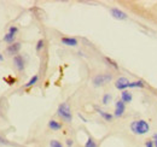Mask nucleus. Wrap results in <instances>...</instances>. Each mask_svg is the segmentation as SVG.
<instances>
[{
  "label": "nucleus",
  "mask_w": 157,
  "mask_h": 147,
  "mask_svg": "<svg viewBox=\"0 0 157 147\" xmlns=\"http://www.w3.org/2000/svg\"><path fill=\"white\" fill-rule=\"evenodd\" d=\"M129 128H131V131L133 134H136V135H144V134L149 133V130H150L149 123L146 121H144V119H136V121H133L131 123Z\"/></svg>",
  "instance_id": "nucleus-1"
},
{
  "label": "nucleus",
  "mask_w": 157,
  "mask_h": 147,
  "mask_svg": "<svg viewBox=\"0 0 157 147\" xmlns=\"http://www.w3.org/2000/svg\"><path fill=\"white\" fill-rule=\"evenodd\" d=\"M57 113L58 116L67 123H70L73 121V113H71V110H70V106L68 103H63L58 106V110H57Z\"/></svg>",
  "instance_id": "nucleus-2"
},
{
  "label": "nucleus",
  "mask_w": 157,
  "mask_h": 147,
  "mask_svg": "<svg viewBox=\"0 0 157 147\" xmlns=\"http://www.w3.org/2000/svg\"><path fill=\"white\" fill-rule=\"evenodd\" d=\"M113 81V75L110 74H100V75H97L93 77L92 80V83L96 87H101V86H105L109 82Z\"/></svg>",
  "instance_id": "nucleus-3"
},
{
  "label": "nucleus",
  "mask_w": 157,
  "mask_h": 147,
  "mask_svg": "<svg viewBox=\"0 0 157 147\" xmlns=\"http://www.w3.org/2000/svg\"><path fill=\"white\" fill-rule=\"evenodd\" d=\"M110 13H111V16H113L114 18H116V20H120V21L127 20V13L123 12V11H121L117 7H113V9L110 10Z\"/></svg>",
  "instance_id": "nucleus-4"
},
{
  "label": "nucleus",
  "mask_w": 157,
  "mask_h": 147,
  "mask_svg": "<svg viewBox=\"0 0 157 147\" xmlns=\"http://www.w3.org/2000/svg\"><path fill=\"white\" fill-rule=\"evenodd\" d=\"M129 81H128V79L127 77H120L116 80V82H115V87L120 89V90H126L127 88H128V86H129Z\"/></svg>",
  "instance_id": "nucleus-5"
},
{
  "label": "nucleus",
  "mask_w": 157,
  "mask_h": 147,
  "mask_svg": "<svg viewBox=\"0 0 157 147\" xmlns=\"http://www.w3.org/2000/svg\"><path fill=\"white\" fill-rule=\"evenodd\" d=\"M124 111H126V104H124L122 100L116 101V104H115V113H114V116H115V117H121V116L124 113Z\"/></svg>",
  "instance_id": "nucleus-6"
},
{
  "label": "nucleus",
  "mask_w": 157,
  "mask_h": 147,
  "mask_svg": "<svg viewBox=\"0 0 157 147\" xmlns=\"http://www.w3.org/2000/svg\"><path fill=\"white\" fill-rule=\"evenodd\" d=\"M21 50V42H13L12 45H10L7 48H6V53L10 54V56H17V53L20 52Z\"/></svg>",
  "instance_id": "nucleus-7"
},
{
  "label": "nucleus",
  "mask_w": 157,
  "mask_h": 147,
  "mask_svg": "<svg viewBox=\"0 0 157 147\" xmlns=\"http://www.w3.org/2000/svg\"><path fill=\"white\" fill-rule=\"evenodd\" d=\"M13 64H15V66H16V69H17L18 71H22V70L24 69V61H23V57L20 56V54L15 56V57H13Z\"/></svg>",
  "instance_id": "nucleus-8"
},
{
  "label": "nucleus",
  "mask_w": 157,
  "mask_h": 147,
  "mask_svg": "<svg viewBox=\"0 0 157 147\" xmlns=\"http://www.w3.org/2000/svg\"><path fill=\"white\" fill-rule=\"evenodd\" d=\"M62 43L65 46H70V47H75L78 46V40L74 38H62Z\"/></svg>",
  "instance_id": "nucleus-9"
},
{
  "label": "nucleus",
  "mask_w": 157,
  "mask_h": 147,
  "mask_svg": "<svg viewBox=\"0 0 157 147\" xmlns=\"http://www.w3.org/2000/svg\"><path fill=\"white\" fill-rule=\"evenodd\" d=\"M132 99H133L132 93H129L128 90H122V92H121V100H122L124 104L131 103V101H132Z\"/></svg>",
  "instance_id": "nucleus-10"
},
{
  "label": "nucleus",
  "mask_w": 157,
  "mask_h": 147,
  "mask_svg": "<svg viewBox=\"0 0 157 147\" xmlns=\"http://www.w3.org/2000/svg\"><path fill=\"white\" fill-rule=\"evenodd\" d=\"M48 128L51 129V130H55V131H57V130H60L62 129V124L57 122L56 119H51L50 122H48Z\"/></svg>",
  "instance_id": "nucleus-11"
},
{
  "label": "nucleus",
  "mask_w": 157,
  "mask_h": 147,
  "mask_svg": "<svg viewBox=\"0 0 157 147\" xmlns=\"http://www.w3.org/2000/svg\"><path fill=\"white\" fill-rule=\"evenodd\" d=\"M98 113L106 121V122H110V121H113V118H114V116H113L111 113H108V112L101 111V110H98Z\"/></svg>",
  "instance_id": "nucleus-12"
},
{
  "label": "nucleus",
  "mask_w": 157,
  "mask_h": 147,
  "mask_svg": "<svg viewBox=\"0 0 157 147\" xmlns=\"http://www.w3.org/2000/svg\"><path fill=\"white\" fill-rule=\"evenodd\" d=\"M15 39H16V35L11 34V33H7L6 35H4V41L7 42V43H13Z\"/></svg>",
  "instance_id": "nucleus-13"
},
{
  "label": "nucleus",
  "mask_w": 157,
  "mask_h": 147,
  "mask_svg": "<svg viewBox=\"0 0 157 147\" xmlns=\"http://www.w3.org/2000/svg\"><path fill=\"white\" fill-rule=\"evenodd\" d=\"M145 84L144 82L141 81V80H139V81H134V82H131L129 86H128V88H143Z\"/></svg>",
  "instance_id": "nucleus-14"
},
{
  "label": "nucleus",
  "mask_w": 157,
  "mask_h": 147,
  "mask_svg": "<svg viewBox=\"0 0 157 147\" xmlns=\"http://www.w3.org/2000/svg\"><path fill=\"white\" fill-rule=\"evenodd\" d=\"M38 80H39V76L38 75H34L29 81H28V83H25V88H29V87H32V86H34V84L38 82Z\"/></svg>",
  "instance_id": "nucleus-15"
},
{
  "label": "nucleus",
  "mask_w": 157,
  "mask_h": 147,
  "mask_svg": "<svg viewBox=\"0 0 157 147\" xmlns=\"http://www.w3.org/2000/svg\"><path fill=\"white\" fill-rule=\"evenodd\" d=\"M110 100H111V94H109V93H105V94L103 95L101 103H103L104 105H106V104H109V103H110Z\"/></svg>",
  "instance_id": "nucleus-16"
},
{
  "label": "nucleus",
  "mask_w": 157,
  "mask_h": 147,
  "mask_svg": "<svg viewBox=\"0 0 157 147\" xmlns=\"http://www.w3.org/2000/svg\"><path fill=\"white\" fill-rule=\"evenodd\" d=\"M85 147H98V146H97V142H96V141H94L92 138H90V139L86 141Z\"/></svg>",
  "instance_id": "nucleus-17"
},
{
  "label": "nucleus",
  "mask_w": 157,
  "mask_h": 147,
  "mask_svg": "<svg viewBox=\"0 0 157 147\" xmlns=\"http://www.w3.org/2000/svg\"><path fill=\"white\" fill-rule=\"evenodd\" d=\"M50 147H63V145L59 142L58 140H51L50 141Z\"/></svg>",
  "instance_id": "nucleus-18"
},
{
  "label": "nucleus",
  "mask_w": 157,
  "mask_h": 147,
  "mask_svg": "<svg viewBox=\"0 0 157 147\" xmlns=\"http://www.w3.org/2000/svg\"><path fill=\"white\" fill-rule=\"evenodd\" d=\"M42 47H44V40H39L38 43H36V47H35V48H36V51H38V52H40Z\"/></svg>",
  "instance_id": "nucleus-19"
},
{
  "label": "nucleus",
  "mask_w": 157,
  "mask_h": 147,
  "mask_svg": "<svg viewBox=\"0 0 157 147\" xmlns=\"http://www.w3.org/2000/svg\"><path fill=\"white\" fill-rule=\"evenodd\" d=\"M18 31V28L17 27H15V25H12V27H10L9 28V33H11V34H15L16 35V33Z\"/></svg>",
  "instance_id": "nucleus-20"
},
{
  "label": "nucleus",
  "mask_w": 157,
  "mask_h": 147,
  "mask_svg": "<svg viewBox=\"0 0 157 147\" xmlns=\"http://www.w3.org/2000/svg\"><path fill=\"white\" fill-rule=\"evenodd\" d=\"M106 61H108V62L110 63V65H111V66H114L115 69H118V65L116 63H115V62H114L113 59H110V58H106Z\"/></svg>",
  "instance_id": "nucleus-21"
},
{
  "label": "nucleus",
  "mask_w": 157,
  "mask_h": 147,
  "mask_svg": "<svg viewBox=\"0 0 157 147\" xmlns=\"http://www.w3.org/2000/svg\"><path fill=\"white\" fill-rule=\"evenodd\" d=\"M145 147H155L154 140H147V141H145Z\"/></svg>",
  "instance_id": "nucleus-22"
},
{
  "label": "nucleus",
  "mask_w": 157,
  "mask_h": 147,
  "mask_svg": "<svg viewBox=\"0 0 157 147\" xmlns=\"http://www.w3.org/2000/svg\"><path fill=\"white\" fill-rule=\"evenodd\" d=\"M73 144H74V141H73V140H70V139H68V140H67V146L68 147H71L73 146Z\"/></svg>",
  "instance_id": "nucleus-23"
},
{
  "label": "nucleus",
  "mask_w": 157,
  "mask_h": 147,
  "mask_svg": "<svg viewBox=\"0 0 157 147\" xmlns=\"http://www.w3.org/2000/svg\"><path fill=\"white\" fill-rule=\"evenodd\" d=\"M78 118H80V119H82V121H83V122H85V123H86V122H87V119H86V118H85V117H83V116H82V115H81V113H78Z\"/></svg>",
  "instance_id": "nucleus-24"
},
{
  "label": "nucleus",
  "mask_w": 157,
  "mask_h": 147,
  "mask_svg": "<svg viewBox=\"0 0 157 147\" xmlns=\"http://www.w3.org/2000/svg\"><path fill=\"white\" fill-rule=\"evenodd\" d=\"M154 145H155V147H157V134L154 135Z\"/></svg>",
  "instance_id": "nucleus-25"
},
{
  "label": "nucleus",
  "mask_w": 157,
  "mask_h": 147,
  "mask_svg": "<svg viewBox=\"0 0 157 147\" xmlns=\"http://www.w3.org/2000/svg\"><path fill=\"white\" fill-rule=\"evenodd\" d=\"M0 62H4V57H2V54L0 53Z\"/></svg>",
  "instance_id": "nucleus-26"
}]
</instances>
